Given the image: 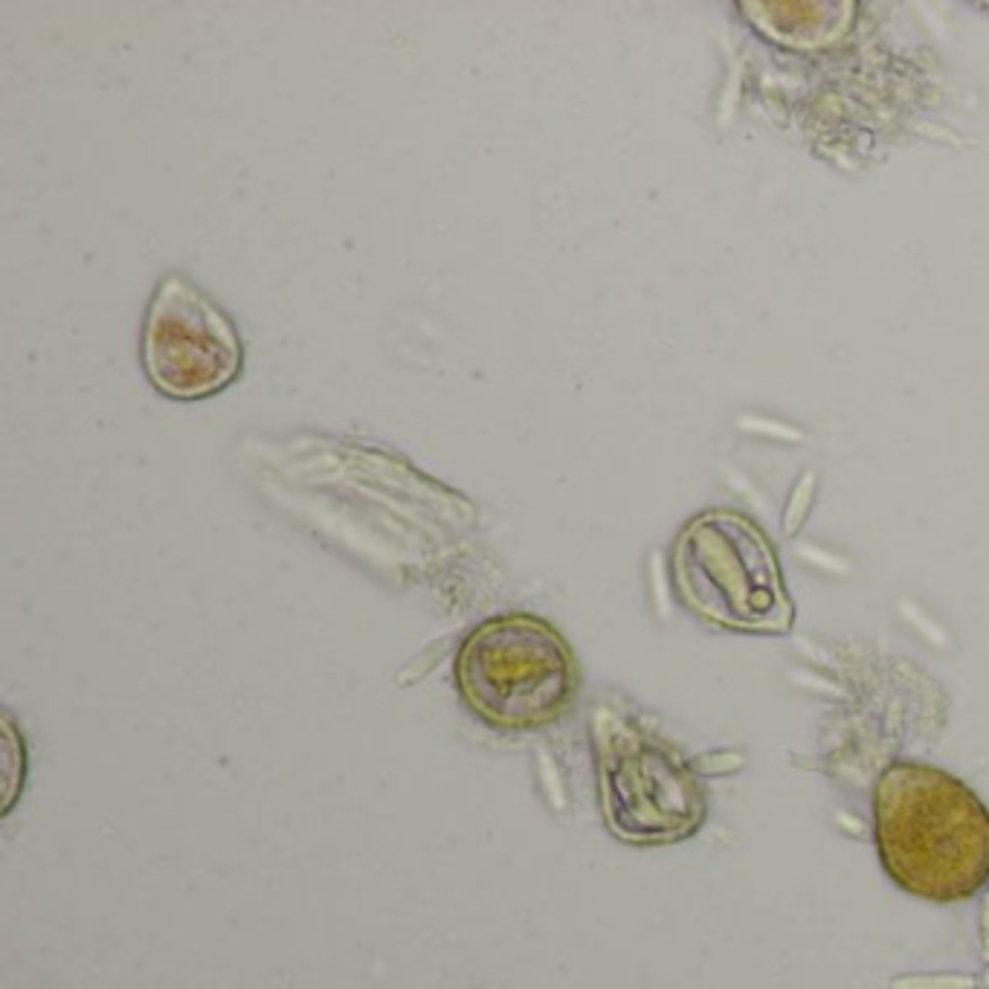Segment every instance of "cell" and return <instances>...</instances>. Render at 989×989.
<instances>
[{
	"label": "cell",
	"mask_w": 989,
	"mask_h": 989,
	"mask_svg": "<svg viewBox=\"0 0 989 989\" xmlns=\"http://www.w3.org/2000/svg\"><path fill=\"white\" fill-rule=\"evenodd\" d=\"M874 833L882 868L908 894L961 903L987 886V804L938 766H888L874 799Z\"/></svg>",
	"instance_id": "cell-1"
},
{
	"label": "cell",
	"mask_w": 989,
	"mask_h": 989,
	"mask_svg": "<svg viewBox=\"0 0 989 989\" xmlns=\"http://www.w3.org/2000/svg\"><path fill=\"white\" fill-rule=\"evenodd\" d=\"M453 679L468 712L496 731H540L572 712L581 668L546 618L508 613L465 635Z\"/></svg>",
	"instance_id": "cell-2"
},
{
	"label": "cell",
	"mask_w": 989,
	"mask_h": 989,
	"mask_svg": "<svg viewBox=\"0 0 989 989\" xmlns=\"http://www.w3.org/2000/svg\"><path fill=\"white\" fill-rule=\"evenodd\" d=\"M673 581L688 607L714 625L766 633L792 625L778 557L740 514L712 511L688 522L673 546Z\"/></svg>",
	"instance_id": "cell-3"
},
{
	"label": "cell",
	"mask_w": 989,
	"mask_h": 989,
	"mask_svg": "<svg viewBox=\"0 0 989 989\" xmlns=\"http://www.w3.org/2000/svg\"><path fill=\"white\" fill-rule=\"evenodd\" d=\"M601 813L609 833L627 844H670L703 825V783L685 757L633 722L601 714L595 720Z\"/></svg>",
	"instance_id": "cell-4"
},
{
	"label": "cell",
	"mask_w": 989,
	"mask_h": 989,
	"mask_svg": "<svg viewBox=\"0 0 989 989\" xmlns=\"http://www.w3.org/2000/svg\"><path fill=\"white\" fill-rule=\"evenodd\" d=\"M139 360L148 383L165 398H212L242 374V334L203 287L183 273H165L148 299Z\"/></svg>",
	"instance_id": "cell-5"
},
{
	"label": "cell",
	"mask_w": 989,
	"mask_h": 989,
	"mask_svg": "<svg viewBox=\"0 0 989 989\" xmlns=\"http://www.w3.org/2000/svg\"><path fill=\"white\" fill-rule=\"evenodd\" d=\"M981 952H984V964L989 966V894L984 897V905H981Z\"/></svg>",
	"instance_id": "cell-6"
}]
</instances>
